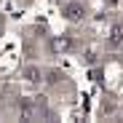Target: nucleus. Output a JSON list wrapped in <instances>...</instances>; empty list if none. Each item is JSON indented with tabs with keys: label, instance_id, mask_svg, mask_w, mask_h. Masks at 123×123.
<instances>
[{
	"label": "nucleus",
	"instance_id": "f03ea898",
	"mask_svg": "<svg viewBox=\"0 0 123 123\" xmlns=\"http://www.w3.org/2000/svg\"><path fill=\"white\" fill-rule=\"evenodd\" d=\"M22 75H24V80H30V83H37V80L43 78V70H40L37 64H27Z\"/></svg>",
	"mask_w": 123,
	"mask_h": 123
},
{
	"label": "nucleus",
	"instance_id": "39448f33",
	"mask_svg": "<svg viewBox=\"0 0 123 123\" xmlns=\"http://www.w3.org/2000/svg\"><path fill=\"white\" fill-rule=\"evenodd\" d=\"M54 51H70L72 48V37H54Z\"/></svg>",
	"mask_w": 123,
	"mask_h": 123
},
{
	"label": "nucleus",
	"instance_id": "20e7f679",
	"mask_svg": "<svg viewBox=\"0 0 123 123\" xmlns=\"http://www.w3.org/2000/svg\"><path fill=\"white\" fill-rule=\"evenodd\" d=\"M19 110H22L24 118H32V115H35V105H32V99H30V96H22V99H19Z\"/></svg>",
	"mask_w": 123,
	"mask_h": 123
},
{
	"label": "nucleus",
	"instance_id": "f257e3e1",
	"mask_svg": "<svg viewBox=\"0 0 123 123\" xmlns=\"http://www.w3.org/2000/svg\"><path fill=\"white\" fill-rule=\"evenodd\" d=\"M62 13H64L67 22H80L86 16V8H83V3H64L62 6Z\"/></svg>",
	"mask_w": 123,
	"mask_h": 123
},
{
	"label": "nucleus",
	"instance_id": "7ed1b4c3",
	"mask_svg": "<svg viewBox=\"0 0 123 123\" xmlns=\"http://www.w3.org/2000/svg\"><path fill=\"white\" fill-rule=\"evenodd\" d=\"M110 43L112 46H120L123 43V22H115L110 27Z\"/></svg>",
	"mask_w": 123,
	"mask_h": 123
}]
</instances>
